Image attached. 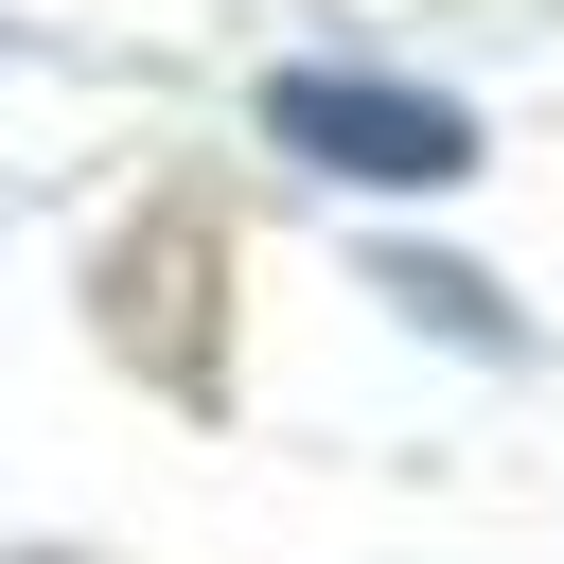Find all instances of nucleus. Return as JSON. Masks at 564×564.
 Returning a JSON list of instances; mask_svg holds the SVG:
<instances>
[{
	"label": "nucleus",
	"mask_w": 564,
	"mask_h": 564,
	"mask_svg": "<svg viewBox=\"0 0 564 564\" xmlns=\"http://www.w3.org/2000/svg\"><path fill=\"white\" fill-rule=\"evenodd\" d=\"M264 141L317 159V176H370V194L476 176V123H458L441 88H388V70H282V88H264Z\"/></svg>",
	"instance_id": "f257e3e1"
},
{
	"label": "nucleus",
	"mask_w": 564,
	"mask_h": 564,
	"mask_svg": "<svg viewBox=\"0 0 564 564\" xmlns=\"http://www.w3.org/2000/svg\"><path fill=\"white\" fill-rule=\"evenodd\" d=\"M370 300H405V317H441L458 352H511V300H494L476 264H423V247H388V264H370Z\"/></svg>",
	"instance_id": "f03ea898"
}]
</instances>
